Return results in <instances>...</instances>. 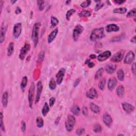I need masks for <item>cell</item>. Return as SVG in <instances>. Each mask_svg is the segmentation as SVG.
I'll return each instance as SVG.
<instances>
[{"mask_svg":"<svg viewBox=\"0 0 136 136\" xmlns=\"http://www.w3.org/2000/svg\"><path fill=\"white\" fill-rule=\"evenodd\" d=\"M105 37L104 33V29L103 27L101 28H96L91 31L90 39L91 41H96L100 40L101 39H102Z\"/></svg>","mask_w":136,"mask_h":136,"instance_id":"cell-1","label":"cell"},{"mask_svg":"<svg viewBox=\"0 0 136 136\" xmlns=\"http://www.w3.org/2000/svg\"><path fill=\"white\" fill-rule=\"evenodd\" d=\"M41 24L40 23H36L34 24L32 31V39L34 42L35 47H36L39 41V31Z\"/></svg>","mask_w":136,"mask_h":136,"instance_id":"cell-2","label":"cell"},{"mask_svg":"<svg viewBox=\"0 0 136 136\" xmlns=\"http://www.w3.org/2000/svg\"><path fill=\"white\" fill-rule=\"evenodd\" d=\"M76 122V121L75 117L72 115H69L65 123V127L66 131L68 132H71L73 129Z\"/></svg>","mask_w":136,"mask_h":136,"instance_id":"cell-3","label":"cell"},{"mask_svg":"<svg viewBox=\"0 0 136 136\" xmlns=\"http://www.w3.org/2000/svg\"><path fill=\"white\" fill-rule=\"evenodd\" d=\"M84 30L83 27L81 24H77L75 27L73 31V38L75 41H77L80 36Z\"/></svg>","mask_w":136,"mask_h":136,"instance_id":"cell-4","label":"cell"},{"mask_svg":"<svg viewBox=\"0 0 136 136\" xmlns=\"http://www.w3.org/2000/svg\"><path fill=\"white\" fill-rule=\"evenodd\" d=\"M35 85L34 83H32L28 91V101L29 107L32 108L33 105L35 93Z\"/></svg>","mask_w":136,"mask_h":136,"instance_id":"cell-5","label":"cell"},{"mask_svg":"<svg viewBox=\"0 0 136 136\" xmlns=\"http://www.w3.org/2000/svg\"><path fill=\"white\" fill-rule=\"evenodd\" d=\"M125 51L124 50H120L117 53L114 54L111 58V61L113 62H119L122 60L124 55Z\"/></svg>","mask_w":136,"mask_h":136,"instance_id":"cell-6","label":"cell"},{"mask_svg":"<svg viewBox=\"0 0 136 136\" xmlns=\"http://www.w3.org/2000/svg\"><path fill=\"white\" fill-rule=\"evenodd\" d=\"M30 49V45L29 44L26 43L21 49L19 54V58L21 60H24L27 53H28Z\"/></svg>","mask_w":136,"mask_h":136,"instance_id":"cell-7","label":"cell"},{"mask_svg":"<svg viewBox=\"0 0 136 136\" xmlns=\"http://www.w3.org/2000/svg\"><path fill=\"white\" fill-rule=\"evenodd\" d=\"M22 32V24L20 23L14 24L13 29V35L16 39H18Z\"/></svg>","mask_w":136,"mask_h":136,"instance_id":"cell-8","label":"cell"},{"mask_svg":"<svg viewBox=\"0 0 136 136\" xmlns=\"http://www.w3.org/2000/svg\"><path fill=\"white\" fill-rule=\"evenodd\" d=\"M65 69L64 68H62L59 70L58 73H57L56 75V81L57 84L60 85V84H61V83H62L64 77L65 76Z\"/></svg>","mask_w":136,"mask_h":136,"instance_id":"cell-9","label":"cell"},{"mask_svg":"<svg viewBox=\"0 0 136 136\" xmlns=\"http://www.w3.org/2000/svg\"><path fill=\"white\" fill-rule=\"evenodd\" d=\"M135 58V54L132 51H130L125 55L124 59V63L127 64L132 63Z\"/></svg>","mask_w":136,"mask_h":136,"instance_id":"cell-10","label":"cell"},{"mask_svg":"<svg viewBox=\"0 0 136 136\" xmlns=\"http://www.w3.org/2000/svg\"><path fill=\"white\" fill-rule=\"evenodd\" d=\"M43 85H42L41 82V81H39L37 84V93H36V96L35 100V104L38 103L40 100L41 95V94L42 90H43Z\"/></svg>","mask_w":136,"mask_h":136,"instance_id":"cell-11","label":"cell"},{"mask_svg":"<svg viewBox=\"0 0 136 136\" xmlns=\"http://www.w3.org/2000/svg\"><path fill=\"white\" fill-rule=\"evenodd\" d=\"M111 56V52L110 51H106L103 53L99 54L97 56V59L99 61L103 62L107 60Z\"/></svg>","mask_w":136,"mask_h":136,"instance_id":"cell-12","label":"cell"},{"mask_svg":"<svg viewBox=\"0 0 136 136\" xmlns=\"http://www.w3.org/2000/svg\"><path fill=\"white\" fill-rule=\"evenodd\" d=\"M7 28L8 27L4 23L2 24L1 27V30H0V34H1V37H0V42L2 44L5 41L6 39V33L7 31Z\"/></svg>","mask_w":136,"mask_h":136,"instance_id":"cell-13","label":"cell"},{"mask_svg":"<svg viewBox=\"0 0 136 136\" xmlns=\"http://www.w3.org/2000/svg\"><path fill=\"white\" fill-rule=\"evenodd\" d=\"M103 122L104 124L108 127H110L113 123L112 117L107 113H105L103 115Z\"/></svg>","mask_w":136,"mask_h":136,"instance_id":"cell-14","label":"cell"},{"mask_svg":"<svg viewBox=\"0 0 136 136\" xmlns=\"http://www.w3.org/2000/svg\"><path fill=\"white\" fill-rule=\"evenodd\" d=\"M122 108L124 110L125 112L128 113L130 114L133 112L135 110V107L131 104H130L129 103H123L122 104Z\"/></svg>","mask_w":136,"mask_h":136,"instance_id":"cell-15","label":"cell"},{"mask_svg":"<svg viewBox=\"0 0 136 136\" xmlns=\"http://www.w3.org/2000/svg\"><path fill=\"white\" fill-rule=\"evenodd\" d=\"M106 30L108 33L111 32H117L120 30V27L116 24H109L106 26Z\"/></svg>","mask_w":136,"mask_h":136,"instance_id":"cell-16","label":"cell"},{"mask_svg":"<svg viewBox=\"0 0 136 136\" xmlns=\"http://www.w3.org/2000/svg\"><path fill=\"white\" fill-rule=\"evenodd\" d=\"M86 95L88 98L91 99V100L97 97L98 96L97 91H96L95 88H91L90 89H89L87 92H86Z\"/></svg>","mask_w":136,"mask_h":136,"instance_id":"cell-17","label":"cell"},{"mask_svg":"<svg viewBox=\"0 0 136 136\" xmlns=\"http://www.w3.org/2000/svg\"><path fill=\"white\" fill-rule=\"evenodd\" d=\"M117 84V80L114 77H112L109 79L107 83V87L110 90L112 91L115 88Z\"/></svg>","mask_w":136,"mask_h":136,"instance_id":"cell-18","label":"cell"},{"mask_svg":"<svg viewBox=\"0 0 136 136\" xmlns=\"http://www.w3.org/2000/svg\"><path fill=\"white\" fill-rule=\"evenodd\" d=\"M58 28H56L49 34L47 39L48 43L49 44L52 43V41L56 38L57 35H58Z\"/></svg>","mask_w":136,"mask_h":136,"instance_id":"cell-19","label":"cell"},{"mask_svg":"<svg viewBox=\"0 0 136 136\" xmlns=\"http://www.w3.org/2000/svg\"><path fill=\"white\" fill-rule=\"evenodd\" d=\"M8 98H9V94L7 91H5L3 94L2 97V104L4 108L7 107L8 104Z\"/></svg>","mask_w":136,"mask_h":136,"instance_id":"cell-20","label":"cell"},{"mask_svg":"<svg viewBox=\"0 0 136 136\" xmlns=\"http://www.w3.org/2000/svg\"><path fill=\"white\" fill-rule=\"evenodd\" d=\"M117 69V65L115 64H108L106 66V71L109 74H113Z\"/></svg>","mask_w":136,"mask_h":136,"instance_id":"cell-21","label":"cell"},{"mask_svg":"<svg viewBox=\"0 0 136 136\" xmlns=\"http://www.w3.org/2000/svg\"><path fill=\"white\" fill-rule=\"evenodd\" d=\"M124 87L122 85H120L118 86L117 89V94L118 97H122L123 96L124 94Z\"/></svg>","mask_w":136,"mask_h":136,"instance_id":"cell-22","label":"cell"},{"mask_svg":"<svg viewBox=\"0 0 136 136\" xmlns=\"http://www.w3.org/2000/svg\"><path fill=\"white\" fill-rule=\"evenodd\" d=\"M90 108L93 112L96 114H98L100 112V108L98 105L93 103H91L90 104Z\"/></svg>","mask_w":136,"mask_h":136,"instance_id":"cell-23","label":"cell"},{"mask_svg":"<svg viewBox=\"0 0 136 136\" xmlns=\"http://www.w3.org/2000/svg\"><path fill=\"white\" fill-rule=\"evenodd\" d=\"M14 44L13 42H10L9 44L8 51H7V55L8 56H11L12 54L14 52Z\"/></svg>","mask_w":136,"mask_h":136,"instance_id":"cell-24","label":"cell"},{"mask_svg":"<svg viewBox=\"0 0 136 136\" xmlns=\"http://www.w3.org/2000/svg\"><path fill=\"white\" fill-rule=\"evenodd\" d=\"M71 112L73 115L78 116L80 113V109L78 105H74L71 108Z\"/></svg>","mask_w":136,"mask_h":136,"instance_id":"cell-25","label":"cell"},{"mask_svg":"<svg viewBox=\"0 0 136 136\" xmlns=\"http://www.w3.org/2000/svg\"><path fill=\"white\" fill-rule=\"evenodd\" d=\"M49 106L47 104V103H45L44 104V105L41 110V113L44 117H46V116L47 115L48 113L49 112Z\"/></svg>","mask_w":136,"mask_h":136,"instance_id":"cell-26","label":"cell"},{"mask_svg":"<svg viewBox=\"0 0 136 136\" xmlns=\"http://www.w3.org/2000/svg\"><path fill=\"white\" fill-rule=\"evenodd\" d=\"M113 12L114 13L118 14H124L127 11V9L125 8H116L113 10Z\"/></svg>","mask_w":136,"mask_h":136,"instance_id":"cell-27","label":"cell"},{"mask_svg":"<svg viewBox=\"0 0 136 136\" xmlns=\"http://www.w3.org/2000/svg\"><path fill=\"white\" fill-rule=\"evenodd\" d=\"M118 79L121 81H122L124 79V72L122 69H120L117 72Z\"/></svg>","mask_w":136,"mask_h":136,"instance_id":"cell-28","label":"cell"},{"mask_svg":"<svg viewBox=\"0 0 136 136\" xmlns=\"http://www.w3.org/2000/svg\"><path fill=\"white\" fill-rule=\"evenodd\" d=\"M27 83H28V78H27V76H24L23 78V79H22L20 83V87L23 90H24V88H26L27 85Z\"/></svg>","mask_w":136,"mask_h":136,"instance_id":"cell-29","label":"cell"},{"mask_svg":"<svg viewBox=\"0 0 136 136\" xmlns=\"http://www.w3.org/2000/svg\"><path fill=\"white\" fill-rule=\"evenodd\" d=\"M76 10L74 9H71L69 10L66 13V19L68 21H69L70 20L71 17L72 16L73 14H75Z\"/></svg>","mask_w":136,"mask_h":136,"instance_id":"cell-30","label":"cell"},{"mask_svg":"<svg viewBox=\"0 0 136 136\" xmlns=\"http://www.w3.org/2000/svg\"><path fill=\"white\" fill-rule=\"evenodd\" d=\"M56 81L54 78H52L49 83V87L51 90H54L56 87Z\"/></svg>","mask_w":136,"mask_h":136,"instance_id":"cell-31","label":"cell"},{"mask_svg":"<svg viewBox=\"0 0 136 136\" xmlns=\"http://www.w3.org/2000/svg\"><path fill=\"white\" fill-rule=\"evenodd\" d=\"M104 72V69L103 68H101L96 71V74L95 75V79L96 80L100 79L102 76L103 75Z\"/></svg>","mask_w":136,"mask_h":136,"instance_id":"cell-32","label":"cell"},{"mask_svg":"<svg viewBox=\"0 0 136 136\" xmlns=\"http://www.w3.org/2000/svg\"><path fill=\"white\" fill-rule=\"evenodd\" d=\"M44 120L41 117H37L36 118V125L39 128H41L44 126Z\"/></svg>","mask_w":136,"mask_h":136,"instance_id":"cell-33","label":"cell"},{"mask_svg":"<svg viewBox=\"0 0 136 136\" xmlns=\"http://www.w3.org/2000/svg\"><path fill=\"white\" fill-rule=\"evenodd\" d=\"M51 23L52 27H55L59 24V21L55 17L52 16L51 18Z\"/></svg>","mask_w":136,"mask_h":136,"instance_id":"cell-34","label":"cell"},{"mask_svg":"<svg viewBox=\"0 0 136 136\" xmlns=\"http://www.w3.org/2000/svg\"><path fill=\"white\" fill-rule=\"evenodd\" d=\"M79 16L80 17H89L91 16V12L88 10H83L80 12L79 14Z\"/></svg>","mask_w":136,"mask_h":136,"instance_id":"cell-35","label":"cell"},{"mask_svg":"<svg viewBox=\"0 0 136 136\" xmlns=\"http://www.w3.org/2000/svg\"><path fill=\"white\" fill-rule=\"evenodd\" d=\"M106 80L105 78H103L100 81V83H98V87L100 90H103L104 89V88L105 86L106 85Z\"/></svg>","mask_w":136,"mask_h":136,"instance_id":"cell-36","label":"cell"},{"mask_svg":"<svg viewBox=\"0 0 136 136\" xmlns=\"http://www.w3.org/2000/svg\"><path fill=\"white\" fill-rule=\"evenodd\" d=\"M3 113L1 112V115H0V126H1V129L2 131L3 132H6V129H5V127L3 124Z\"/></svg>","mask_w":136,"mask_h":136,"instance_id":"cell-37","label":"cell"},{"mask_svg":"<svg viewBox=\"0 0 136 136\" xmlns=\"http://www.w3.org/2000/svg\"><path fill=\"white\" fill-rule=\"evenodd\" d=\"M37 5L38 6V9L40 11L43 10L45 8V1H37Z\"/></svg>","mask_w":136,"mask_h":136,"instance_id":"cell-38","label":"cell"},{"mask_svg":"<svg viewBox=\"0 0 136 136\" xmlns=\"http://www.w3.org/2000/svg\"><path fill=\"white\" fill-rule=\"evenodd\" d=\"M93 131L96 133H99L102 131V127L99 124H96L93 128Z\"/></svg>","mask_w":136,"mask_h":136,"instance_id":"cell-39","label":"cell"},{"mask_svg":"<svg viewBox=\"0 0 136 136\" xmlns=\"http://www.w3.org/2000/svg\"><path fill=\"white\" fill-rule=\"evenodd\" d=\"M91 3V1H89V0H87V1L83 2L82 3H81L80 6L82 7V8H87V7H88L89 6H90Z\"/></svg>","mask_w":136,"mask_h":136,"instance_id":"cell-40","label":"cell"},{"mask_svg":"<svg viewBox=\"0 0 136 136\" xmlns=\"http://www.w3.org/2000/svg\"><path fill=\"white\" fill-rule=\"evenodd\" d=\"M136 9H133L131 10H130L129 12H128V13L127 14V17H128V18L135 17L136 15Z\"/></svg>","mask_w":136,"mask_h":136,"instance_id":"cell-41","label":"cell"},{"mask_svg":"<svg viewBox=\"0 0 136 136\" xmlns=\"http://www.w3.org/2000/svg\"><path fill=\"white\" fill-rule=\"evenodd\" d=\"M104 4L103 2H102L101 1H100V2H98V3L96 4V6H95V11H98L99 10L102 9L104 6Z\"/></svg>","mask_w":136,"mask_h":136,"instance_id":"cell-42","label":"cell"},{"mask_svg":"<svg viewBox=\"0 0 136 136\" xmlns=\"http://www.w3.org/2000/svg\"><path fill=\"white\" fill-rule=\"evenodd\" d=\"M44 56H45V53H44V52L41 51L38 55V59L39 61H41V62L43 61L44 59Z\"/></svg>","mask_w":136,"mask_h":136,"instance_id":"cell-43","label":"cell"},{"mask_svg":"<svg viewBox=\"0 0 136 136\" xmlns=\"http://www.w3.org/2000/svg\"><path fill=\"white\" fill-rule=\"evenodd\" d=\"M85 130L83 128H79L76 130V134L78 135H82L83 133L85 132Z\"/></svg>","mask_w":136,"mask_h":136,"instance_id":"cell-44","label":"cell"},{"mask_svg":"<svg viewBox=\"0 0 136 136\" xmlns=\"http://www.w3.org/2000/svg\"><path fill=\"white\" fill-rule=\"evenodd\" d=\"M85 63L87 64L88 66L90 68H92L93 67H94V66H95L94 63H93V62H91L89 60H88V59H87V61H86V62H85Z\"/></svg>","mask_w":136,"mask_h":136,"instance_id":"cell-45","label":"cell"},{"mask_svg":"<svg viewBox=\"0 0 136 136\" xmlns=\"http://www.w3.org/2000/svg\"><path fill=\"white\" fill-rule=\"evenodd\" d=\"M55 97H52L50 99H49V106L50 107H52V106L54 105V104H55Z\"/></svg>","mask_w":136,"mask_h":136,"instance_id":"cell-46","label":"cell"},{"mask_svg":"<svg viewBox=\"0 0 136 136\" xmlns=\"http://www.w3.org/2000/svg\"><path fill=\"white\" fill-rule=\"evenodd\" d=\"M21 129L22 131H23V132H24V131H25L26 130V122H24V121H23L21 122Z\"/></svg>","mask_w":136,"mask_h":136,"instance_id":"cell-47","label":"cell"},{"mask_svg":"<svg viewBox=\"0 0 136 136\" xmlns=\"http://www.w3.org/2000/svg\"><path fill=\"white\" fill-rule=\"evenodd\" d=\"M82 113L85 116H87L88 114V111L87 108L86 106H83L82 109Z\"/></svg>","mask_w":136,"mask_h":136,"instance_id":"cell-48","label":"cell"},{"mask_svg":"<svg viewBox=\"0 0 136 136\" xmlns=\"http://www.w3.org/2000/svg\"><path fill=\"white\" fill-rule=\"evenodd\" d=\"M131 71L134 75H135L136 72V63H133L132 67H131Z\"/></svg>","mask_w":136,"mask_h":136,"instance_id":"cell-49","label":"cell"},{"mask_svg":"<svg viewBox=\"0 0 136 136\" xmlns=\"http://www.w3.org/2000/svg\"><path fill=\"white\" fill-rule=\"evenodd\" d=\"M114 2L118 5H121L125 2V1H123V0H116V1H114Z\"/></svg>","mask_w":136,"mask_h":136,"instance_id":"cell-50","label":"cell"},{"mask_svg":"<svg viewBox=\"0 0 136 136\" xmlns=\"http://www.w3.org/2000/svg\"><path fill=\"white\" fill-rule=\"evenodd\" d=\"M21 12H22V10H21V9H20V7L18 6V7H17V8L16 9V10H15V13L16 14H19V13H21Z\"/></svg>","mask_w":136,"mask_h":136,"instance_id":"cell-51","label":"cell"},{"mask_svg":"<svg viewBox=\"0 0 136 136\" xmlns=\"http://www.w3.org/2000/svg\"><path fill=\"white\" fill-rule=\"evenodd\" d=\"M80 82V79H77L76 81H75V83H74V87H76V86H77L79 84V83Z\"/></svg>","mask_w":136,"mask_h":136,"instance_id":"cell-52","label":"cell"},{"mask_svg":"<svg viewBox=\"0 0 136 136\" xmlns=\"http://www.w3.org/2000/svg\"><path fill=\"white\" fill-rule=\"evenodd\" d=\"M136 36H134L132 38V39H131V43H136Z\"/></svg>","mask_w":136,"mask_h":136,"instance_id":"cell-53","label":"cell"},{"mask_svg":"<svg viewBox=\"0 0 136 136\" xmlns=\"http://www.w3.org/2000/svg\"><path fill=\"white\" fill-rule=\"evenodd\" d=\"M4 3V1H0V5H1V12H2V6H3V4Z\"/></svg>","mask_w":136,"mask_h":136,"instance_id":"cell-54","label":"cell"},{"mask_svg":"<svg viewBox=\"0 0 136 136\" xmlns=\"http://www.w3.org/2000/svg\"><path fill=\"white\" fill-rule=\"evenodd\" d=\"M60 117H59L57 118V119H56V121L55 122V123H56V124H58V123H59V121H60Z\"/></svg>","mask_w":136,"mask_h":136,"instance_id":"cell-55","label":"cell"},{"mask_svg":"<svg viewBox=\"0 0 136 136\" xmlns=\"http://www.w3.org/2000/svg\"><path fill=\"white\" fill-rule=\"evenodd\" d=\"M90 58L91 59H95L96 58V55H94V54H91V55H90Z\"/></svg>","mask_w":136,"mask_h":136,"instance_id":"cell-56","label":"cell"},{"mask_svg":"<svg viewBox=\"0 0 136 136\" xmlns=\"http://www.w3.org/2000/svg\"><path fill=\"white\" fill-rule=\"evenodd\" d=\"M11 3H12V4H14V3H16V2H17V1H11Z\"/></svg>","mask_w":136,"mask_h":136,"instance_id":"cell-57","label":"cell"},{"mask_svg":"<svg viewBox=\"0 0 136 136\" xmlns=\"http://www.w3.org/2000/svg\"><path fill=\"white\" fill-rule=\"evenodd\" d=\"M71 3V1H66V4H69Z\"/></svg>","mask_w":136,"mask_h":136,"instance_id":"cell-58","label":"cell"}]
</instances>
